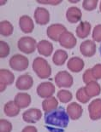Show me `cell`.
I'll return each instance as SVG.
<instances>
[{
	"label": "cell",
	"instance_id": "cell-21",
	"mask_svg": "<svg viewBox=\"0 0 101 132\" xmlns=\"http://www.w3.org/2000/svg\"><path fill=\"white\" fill-rule=\"evenodd\" d=\"M91 24L88 21H81L75 30L77 37L80 38H88L91 32Z\"/></svg>",
	"mask_w": 101,
	"mask_h": 132
},
{
	"label": "cell",
	"instance_id": "cell-18",
	"mask_svg": "<svg viewBox=\"0 0 101 132\" xmlns=\"http://www.w3.org/2000/svg\"><path fill=\"white\" fill-rule=\"evenodd\" d=\"M19 26L24 33H31L34 28L32 18L28 15H22L19 19Z\"/></svg>",
	"mask_w": 101,
	"mask_h": 132
},
{
	"label": "cell",
	"instance_id": "cell-8",
	"mask_svg": "<svg viewBox=\"0 0 101 132\" xmlns=\"http://www.w3.org/2000/svg\"><path fill=\"white\" fill-rule=\"evenodd\" d=\"M58 42H59L60 45L62 47H63L64 49L70 50L76 45L77 40H76V38L75 37L72 32H69V31H66V32H64L63 34L61 35Z\"/></svg>",
	"mask_w": 101,
	"mask_h": 132
},
{
	"label": "cell",
	"instance_id": "cell-4",
	"mask_svg": "<svg viewBox=\"0 0 101 132\" xmlns=\"http://www.w3.org/2000/svg\"><path fill=\"white\" fill-rule=\"evenodd\" d=\"M10 68L14 71L22 72L26 70L29 65V61L26 56L24 55L16 54L14 55L10 59L9 61Z\"/></svg>",
	"mask_w": 101,
	"mask_h": 132
},
{
	"label": "cell",
	"instance_id": "cell-30",
	"mask_svg": "<svg viewBox=\"0 0 101 132\" xmlns=\"http://www.w3.org/2000/svg\"><path fill=\"white\" fill-rule=\"evenodd\" d=\"M10 48L6 42L1 40L0 41V57L5 58L10 55Z\"/></svg>",
	"mask_w": 101,
	"mask_h": 132
},
{
	"label": "cell",
	"instance_id": "cell-35",
	"mask_svg": "<svg viewBox=\"0 0 101 132\" xmlns=\"http://www.w3.org/2000/svg\"><path fill=\"white\" fill-rule=\"evenodd\" d=\"M37 3H40V4H52V5H57L59 4L60 3H62L61 0H55V1H40V0H38Z\"/></svg>",
	"mask_w": 101,
	"mask_h": 132
},
{
	"label": "cell",
	"instance_id": "cell-25",
	"mask_svg": "<svg viewBox=\"0 0 101 132\" xmlns=\"http://www.w3.org/2000/svg\"><path fill=\"white\" fill-rule=\"evenodd\" d=\"M57 108H58V101L56 97H50L47 99H45L42 102V108L44 112H50L52 110H54Z\"/></svg>",
	"mask_w": 101,
	"mask_h": 132
},
{
	"label": "cell",
	"instance_id": "cell-11",
	"mask_svg": "<svg viewBox=\"0 0 101 132\" xmlns=\"http://www.w3.org/2000/svg\"><path fill=\"white\" fill-rule=\"evenodd\" d=\"M42 118V112L38 108H30L22 114L23 121L28 123H35Z\"/></svg>",
	"mask_w": 101,
	"mask_h": 132
},
{
	"label": "cell",
	"instance_id": "cell-7",
	"mask_svg": "<svg viewBox=\"0 0 101 132\" xmlns=\"http://www.w3.org/2000/svg\"><path fill=\"white\" fill-rule=\"evenodd\" d=\"M55 86L52 82H44L40 83L38 85L36 92L38 95L41 98H50L52 97V95L55 93Z\"/></svg>",
	"mask_w": 101,
	"mask_h": 132
},
{
	"label": "cell",
	"instance_id": "cell-10",
	"mask_svg": "<svg viewBox=\"0 0 101 132\" xmlns=\"http://www.w3.org/2000/svg\"><path fill=\"white\" fill-rule=\"evenodd\" d=\"M33 85V79L29 74H23L19 76L16 79V87L19 90H28Z\"/></svg>",
	"mask_w": 101,
	"mask_h": 132
},
{
	"label": "cell",
	"instance_id": "cell-12",
	"mask_svg": "<svg viewBox=\"0 0 101 132\" xmlns=\"http://www.w3.org/2000/svg\"><path fill=\"white\" fill-rule=\"evenodd\" d=\"M89 117L92 120H99L101 119V99L98 98L88 105Z\"/></svg>",
	"mask_w": 101,
	"mask_h": 132
},
{
	"label": "cell",
	"instance_id": "cell-33",
	"mask_svg": "<svg viewBox=\"0 0 101 132\" xmlns=\"http://www.w3.org/2000/svg\"><path fill=\"white\" fill-rule=\"evenodd\" d=\"M92 39L95 42H101V24L94 27L92 30Z\"/></svg>",
	"mask_w": 101,
	"mask_h": 132
},
{
	"label": "cell",
	"instance_id": "cell-38",
	"mask_svg": "<svg viewBox=\"0 0 101 132\" xmlns=\"http://www.w3.org/2000/svg\"><path fill=\"white\" fill-rule=\"evenodd\" d=\"M99 52H100V55H101V44H100V47H99Z\"/></svg>",
	"mask_w": 101,
	"mask_h": 132
},
{
	"label": "cell",
	"instance_id": "cell-19",
	"mask_svg": "<svg viewBox=\"0 0 101 132\" xmlns=\"http://www.w3.org/2000/svg\"><path fill=\"white\" fill-rule=\"evenodd\" d=\"M14 102L21 109L27 108L32 102V99H31L29 94L25 93V92H20L16 95L15 98H14Z\"/></svg>",
	"mask_w": 101,
	"mask_h": 132
},
{
	"label": "cell",
	"instance_id": "cell-1",
	"mask_svg": "<svg viewBox=\"0 0 101 132\" xmlns=\"http://www.w3.org/2000/svg\"><path fill=\"white\" fill-rule=\"evenodd\" d=\"M69 116L63 106L45 113L44 120L49 132H64L69 123Z\"/></svg>",
	"mask_w": 101,
	"mask_h": 132
},
{
	"label": "cell",
	"instance_id": "cell-28",
	"mask_svg": "<svg viewBox=\"0 0 101 132\" xmlns=\"http://www.w3.org/2000/svg\"><path fill=\"white\" fill-rule=\"evenodd\" d=\"M76 99L78 102H80L81 103H88L90 101V97L88 96V94L86 93V89L85 87H81L78 90L76 91Z\"/></svg>",
	"mask_w": 101,
	"mask_h": 132
},
{
	"label": "cell",
	"instance_id": "cell-13",
	"mask_svg": "<svg viewBox=\"0 0 101 132\" xmlns=\"http://www.w3.org/2000/svg\"><path fill=\"white\" fill-rule=\"evenodd\" d=\"M34 20L38 25H40V26L46 25L50 21L49 11L43 7L36 8L34 11Z\"/></svg>",
	"mask_w": 101,
	"mask_h": 132
},
{
	"label": "cell",
	"instance_id": "cell-2",
	"mask_svg": "<svg viewBox=\"0 0 101 132\" xmlns=\"http://www.w3.org/2000/svg\"><path fill=\"white\" fill-rule=\"evenodd\" d=\"M33 70L41 79L48 78L52 74V67L46 59L37 57L33 61Z\"/></svg>",
	"mask_w": 101,
	"mask_h": 132
},
{
	"label": "cell",
	"instance_id": "cell-32",
	"mask_svg": "<svg viewBox=\"0 0 101 132\" xmlns=\"http://www.w3.org/2000/svg\"><path fill=\"white\" fill-rule=\"evenodd\" d=\"M12 130V123L7 119H0V132H10Z\"/></svg>",
	"mask_w": 101,
	"mask_h": 132
},
{
	"label": "cell",
	"instance_id": "cell-6",
	"mask_svg": "<svg viewBox=\"0 0 101 132\" xmlns=\"http://www.w3.org/2000/svg\"><path fill=\"white\" fill-rule=\"evenodd\" d=\"M66 31H67L66 27H64L63 24L54 23L47 27L46 34L48 36V38L52 39V41L57 42L59 40L61 35L63 34L64 32H66Z\"/></svg>",
	"mask_w": 101,
	"mask_h": 132
},
{
	"label": "cell",
	"instance_id": "cell-31",
	"mask_svg": "<svg viewBox=\"0 0 101 132\" xmlns=\"http://www.w3.org/2000/svg\"><path fill=\"white\" fill-rule=\"evenodd\" d=\"M82 80L86 85H88V84L91 82H93V81H96V78H94L93 73H92V68H88L86 70L82 75Z\"/></svg>",
	"mask_w": 101,
	"mask_h": 132
},
{
	"label": "cell",
	"instance_id": "cell-22",
	"mask_svg": "<svg viewBox=\"0 0 101 132\" xmlns=\"http://www.w3.org/2000/svg\"><path fill=\"white\" fill-rule=\"evenodd\" d=\"M20 108L16 105L14 101H10L5 103L4 106V112L6 116L14 118L20 113Z\"/></svg>",
	"mask_w": 101,
	"mask_h": 132
},
{
	"label": "cell",
	"instance_id": "cell-14",
	"mask_svg": "<svg viewBox=\"0 0 101 132\" xmlns=\"http://www.w3.org/2000/svg\"><path fill=\"white\" fill-rule=\"evenodd\" d=\"M81 53L85 57H92L96 53V44L92 40H85L80 45Z\"/></svg>",
	"mask_w": 101,
	"mask_h": 132
},
{
	"label": "cell",
	"instance_id": "cell-24",
	"mask_svg": "<svg viewBox=\"0 0 101 132\" xmlns=\"http://www.w3.org/2000/svg\"><path fill=\"white\" fill-rule=\"evenodd\" d=\"M68 60V53L63 50H56L52 56V61L56 66H63Z\"/></svg>",
	"mask_w": 101,
	"mask_h": 132
},
{
	"label": "cell",
	"instance_id": "cell-27",
	"mask_svg": "<svg viewBox=\"0 0 101 132\" xmlns=\"http://www.w3.org/2000/svg\"><path fill=\"white\" fill-rule=\"evenodd\" d=\"M57 98L62 103H69L73 99V95L69 90L61 89V90L57 92Z\"/></svg>",
	"mask_w": 101,
	"mask_h": 132
},
{
	"label": "cell",
	"instance_id": "cell-3",
	"mask_svg": "<svg viewBox=\"0 0 101 132\" xmlns=\"http://www.w3.org/2000/svg\"><path fill=\"white\" fill-rule=\"evenodd\" d=\"M37 44H38L35 39L32 37H28V36L21 37L17 42V47L19 50L27 55L34 52L37 48Z\"/></svg>",
	"mask_w": 101,
	"mask_h": 132
},
{
	"label": "cell",
	"instance_id": "cell-34",
	"mask_svg": "<svg viewBox=\"0 0 101 132\" xmlns=\"http://www.w3.org/2000/svg\"><path fill=\"white\" fill-rule=\"evenodd\" d=\"M92 73H93L94 78H96V80L101 79V64H96L92 68Z\"/></svg>",
	"mask_w": 101,
	"mask_h": 132
},
{
	"label": "cell",
	"instance_id": "cell-17",
	"mask_svg": "<svg viewBox=\"0 0 101 132\" xmlns=\"http://www.w3.org/2000/svg\"><path fill=\"white\" fill-rule=\"evenodd\" d=\"M84 66H85L84 61L81 58L77 56L71 57L67 63V67L72 72H80L83 70Z\"/></svg>",
	"mask_w": 101,
	"mask_h": 132
},
{
	"label": "cell",
	"instance_id": "cell-29",
	"mask_svg": "<svg viewBox=\"0 0 101 132\" xmlns=\"http://www.w3.org/2000/svg\"><path fill=\"white\" fill-rule=\"evenodd\" d=\"M98 3H99L98 0H84L82 3V7L86 11H92L97 8Z\"/></svg>",
	"mask_w": 101,
	"mask_h": 132
},
{
	"label": "cell",
	"instance_id": "cell-36",
	"mask_svg": "<svg viewBox=\"0 0 101 132\" xmlns=\"http://www.w3.org/2000/svg\"><path fill=\"white\" fill-rule=\"evenodd\" d=\"M21 132H38V130L35 126L27 125L25 128H23V130H21Z\"/></svg>",
	"mask_w": 101,
	"mask_h": 132
},
{
	"label": "cell",
	"instance_id": "cell-26",
	"mask_svg": "<svg viewBox=\"0 0 101 132\" xmlns=\"http://www.w3.org/2000/svg\"><path fill=\"white\" fill-rule=\"evenodd\" d=\"M13 25L8 21H3L0 22V34L3 37H9L13 33Z\"/></svg>",
	"mask_w": 101,
	"mask_h": 132
},
{
	"label": "cell",
	"instance_id": "cell-15",
	"mask_svg": "<svg viewBox=\"0 0 101 132\" xmlns=\"http://www.w3.org/2000/svg\"><path fill=\"white\" fill-rule=\"evenodd\" d=\"M68 113L69 119L71 120H77L81 117L83 113V108L80 104L77 102H71L69 105H68L66 109Z\"/></svg>",
	"mask_w": 101,
	"mask_h": 132
},
{
	"label": "cell",
	"instance_id": "cell-20",
	"mask_svg": "<svg viewBox=\"0 0 101 132\" xmlns=\"http://www.w3.org/2000/svg\"><path fill=\"white\" fill-rule=\"evenodd\" d=\"M81 17H82V13L77 7L69 8L66 12V18L70 23H77L78 21H81Z\"/></svg>",
	"mask_w": 101,
	"mask_h": 132
},
{
	"label": "cell",
	"instance_id": "cell-23",
	"mask_svg": "<svg viewBox=\"0 0 101 132\" xmlns=\"http://www.w3.org/2000/svg\"><path fill=\"white\" fill-rule=\"evenodd\" d=\"M85 89L86 93L90 98L98 96L101 93V86L99 83H97V81H93V82L88 84L85 86Z\"/></svg>",
	"mask_w": 101,
	"mask_h": 132
},
{
	"label": "cell",
	"instance_id": "cell-5",
	"mask_svg": "<svg viewBox=\"0 0 101 132\" xmlns=\"http://www.w3.org/2000/svg\"><path fill=\"white\" fill-rule=\"evenodd\" d=\"M54 81L59 88H70L74 83L71 74L67 71H60L56 74Z\"/></svg>",
	"mask_w": 101,
	"mask_h": 132
},
{
	"label": "cell",
	"instance_id": "cell-9",
	"mask_svg": "<svg viewBox=\"0 0 101 132\" xmlns=\"http://www.w3.org/2000/svg\"><path fill=\"white\" fill-rule=\"evenodd\" d=\"M15 81V75L7 69L0 70V91L4 92L8 85H12Z\"/></svg>",
	"mask_w": 101,
	"mask_h": 132
},
{
	"label": "cell",
	"instance_id": "cell-37",
	"mask_svg": "<svg viewBox=\"0 0 101 132\" xmlns=\"http://www.w3.org/2000/svg\"><path fill=\"white\" fill-rule=\"evenodd\" d=\"M99 10H100V12H101V2H100V4H99Z\"/></svg>",
	"mask_w": 101,
	"mask_h": 132
},
{
	"label": "cell",
	"instance_id": "cell-16",
	"mask_svg": "<svg viewBox=\"0 0 101 132\" xmlns=\"http://www.w3.org/2000/svg\"><path fill=\"white\" fill-rule=\"evenodd\" d=\"M37 50L39 54L45 57H49L53 52V45L48 40H40L37 44Z\"/></svg>",
	"mask_w": 101,
	"mask_h": 132
}]
</instances>
